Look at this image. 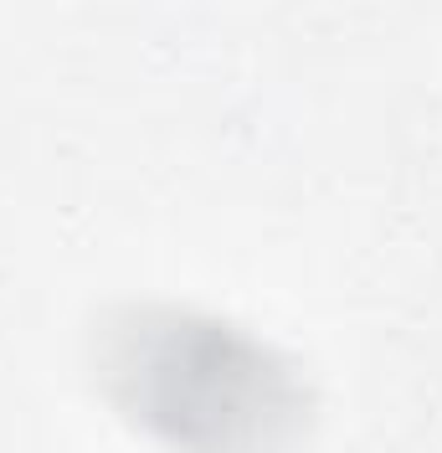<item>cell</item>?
I'll return each instance as SVG.
<instances>
[{"instance_id": "cell-1", "label": "cell", "mask_w": 442, "mask_h": 453, "mask_svg": "<svg viewBox=\"0 0 442 453\" xmlns=\"http://www.w3.org/2000/svg\"><path fill=\"white\" fill-rule=\"evenodd\" d=\"M93 387L170 453H293L314 423L304 366L186 304H113L88 330Z\"/></svg>"}]
</instances>
